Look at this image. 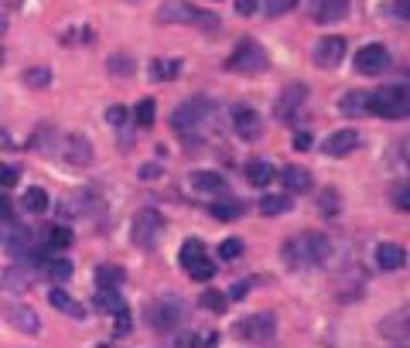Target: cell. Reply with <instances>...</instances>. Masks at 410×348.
<instances>
[{
    "mask_svg": "<svg viewBox=\"0 0 410 348\" xmlns=\"http://www.w3.org/2000/svg\"><path fill=\"white\" fill-rule=\"evenodd\" d=\"M157 21L161 24H192L198 31H219V18L209 14V11H198L195 4H185V0H168V4H161V11H157Z\"/></svg>",
    "mask_w": 410,
    "mask_h": 348,
    "instance_id": "3",
    "label": "cell"
},
{
    "mask_svg": "<svg viewBox=\"0 0 410 348\" xmlns=\"http://www.w3.org/2000/svg\"><path fill=\"white\" fill-rule=\"evenodd\" d=\"M0 219H14V202L7 195H0Z\"/></svg>",
    "mask_w": 410,
    "mask_h": 348,
    "instance_id": "48",
    "label": "cell"
},
{
    "mask_svg": "<svg viewBox=\"0 0 410 348\" xmlns=\"http://www.w3.org/2000/svg\"><path fill=\"white\" fill-rule=\"evenodd\" d=\"M229 127H233V134L239 137V140H256V137L263 134L260 116H256L250 106H233V113H229Z\"/></svg>",
    "mask_w": 410,
    "mask_h": 348,
    "instance_id": "16",
    "label": "cell"
},
{
    "mask_svg": "<svg viewBox=\"0 0 410 348\" xmlns=\"http://www.w3.org/2000/svg\"><path fill=\"white\" fill-rule=\"evenodd\" d=\"M376 267L380 270H404L407 267V250L397 243H380L376 246Z\"/></svg>",
    "mask_w": 410,
    "mask_h": 348,
    "instance_id": "20",
    "label": "cell"
},
{
    "mask_svg": "<svg viewBox=\"0 0 410 348\" xmlns=\"http://www.w3.org/2000/svg\"><path fill=\"white\" fill-rule=\"evenodd\" d=\"M355 147H359V134H355V130H349V127H346V130H335V134H329V137H325V144H321V151H325L329 157H349Z\"/></svg>",
    "mask_w": 410,
    "mask_h": 348,
    "instance_id": "18",
    "label": "cell"
},
{
    "mask_svg": "<svg viewBox=\"0 0 410 348\" xmlns=\"http://www.w3.org/2000/svg\"><path fill=\"white\" fill-rule=\"evenodd\" d=\"M209 212H212L215 219H222V222H233V219L243 215V202H239V198H222V202H212V205H209Z\"/></svg>",
    "mask_w": 410,
    "mask_h": 348,
    "instance_id": "32",
    "label": "cell"
},
{
    "mask_svg": "<svg viewBox=\"0 0 410 348\" xmlns=\"http://www.w3.org/2000/svg\"><path fill=\"white\" fill-rule=\"evenodd\" d=\"M304 99H308V86H304V82L284 86L280 96H277V103H273V116H277L280 123H294V116H297V110L304 106Z\"/></svg>",
    "mask_w": 410,
    "mask_h": 348,
    "instance_id": "11",
    "label": "cell"
},
{
    "mask_svg": "<svg viewBox=\"0 0 410 348\" xmlns=\"http://www.w3.org/2000/svg\"><path fill=\"white\" fill-rule=\"evenodd\" d=\"M393 205H397L400 212H407V209H410V202H407V185H400V188L393 192Z\"/></svg>",
    "mask_w": 410,
    "mask_h": 348,
    "instance_id": "45",
    "label": "cell"
},
{
    "mask_svg": "<svg viewBox=\"0 0 410 348\" xmlns=\"http://www.w3.org/2000/svg\"><path fill=\"white\" fill-rule=\"evenodd\" d=\"M127 120H130V113H127V106H110V110H106V123H110V127H127Z\"/></svg>",
    "mask_w": 410,
    "mask_h": 348,
    "instance_id": "43",
    "label": "cell"
},
{
    "mask_svg": "<svg viewBox=\"0 0 410 348\" xmlns=\"http://www.w3.org/2000/svg\"><path fill=\"white\" fill-rule=\"evenodd\" d=\"M318 209H321V215L338 212V192H335V188H321V192H318Z\"/></svg>",
    "mask_w": 410,
    "mask_h": 348,
    "instance_id": "41",
    "label": "cell"
},
{
    "mask_svg": "<svg viewBox=\"0 0 410 348\" xmlns=\"http://www.w3.org/2000/svg\"><path fill=\"white\" fill-rule=\"evenodd\" d=\"M0 4H7V7H18L21 0H0Z\"/></svg>",
    "mask_w": 410,
    "mask_h": 348,
    "instance_id": "54",
    "label": "cell"
},
{
    "mask_svg": "<svg viewBox=\"0 0 410 348\" xmlns=\"http://www.w3.org/2000/svg\"><path fill=\"white\" fill-rule=\"evenodd\" d=\"M346 38H338V35H329V38H321L318 45H314V65L318 69H335V65H342V58H346Z\"/></svg>",
    "mask_w": 410,
    "mask_h": 348,
    "instance_id": "14",
    "label": "cell"
},
{
    "mask_svg": "<svg viewBox=\"0 0 410 348\" xmlns=\"http://www.w3.org/2000/svg\"><path fill=\"white\" fill-rule=\"evenodd\" d=\"M366 113L383 116V120H404L410 113L407 86H390V89H376L366 96Z\"/></svg>",
    "mask_w": 410,
    "mask_h": 348,
    "instance_id": "4",
    "label": "cell"
},
{
    "mask_svg": "<svg viewBox=\"0 0 410 348\" xmlns=\"http://www.w3.org/2000/svg\"><path fill=\"white\" fill-rule=\"evenodd\" d=\"M21 205H24V212H35V215L45 212V209H48V192L35 185V188H28V192H24Z\"/></svg>",
    "mask_w": 410,
    "mask_h": 348,
    "instance_id": "33",
    "label": "cell"
},
{
    "mask_svg": "<svg viewBox=\"0 0 410 348\" xmlns=\"http://www.w3.org/2000/svg\"><path fill=\"white\" fill-rule=\"evenodd\" d=\"M380 335H383L390 345H407L410 342V314L404 308L387 314V318L380 321Z\"/></svg>",
    "mask_w": 410,
    "mask_h": 348,
    "instance_id": "15",
    "label": "cell"
},
{
    "mask_svg": "<svg viewBox=\"0 0 410 348\" xmlns=\"http://www.w3.org/2000/svg\"><path fill=\"white\" fill-rule=\"evenodd\" d=\"M110 76H134V58L130 55H110Z\"/></svg>",
    "mask_w": 410,
    "mask_h": 348,
    "instance_id": "38",
    "label": "cell"
},
{
    "mask_svg": "<svg viewBox=\"0 0 410 348\" xmlns=\"http://www.w3.org/2000/svg\"><path fill=\"white\" fill-rule=\"evenodd\" d=\"M157 174H161L157 164H144V168H140V178H144V181H151V178H157Z\"/></svg>",
    "mask_w": 410,
    "mask_h": 348,
    "instance_id": "51",
    "label": "cell"
},
{
    "mask_svg": "<svg viewBox=\"0 0 410 348\" xmlns=\"http://www.w3.org/2000/svg\"><path fill=\"white\" fill-rule=\"evenodd\" d=\"M294 147H297V151H312V134L301 130V134L294 137Z\"/></svg>",
    "mask_w": 410,
    "mask_h": 348,
    "instance_id": "49",
    "label": "cell"
},
{
    "mask_svg": "<svg viewBox=\"0 0 410 348\" xmlns=\"http://www.w3.org/2000/svg\"><path fill=\"white\" fill-rule=\"evenodd\" d=\"M267 52L256 45V41L243 38L239 45L233 48V55L226 58V69L236 72V76H260V72H267Z\"/></svg>",
    "mask_w": 410,
    "mask_h": 348,
    "instance_id": "5",
    "label": "cell"
},
{
    "mask_svg": "<svg viewBox=\"0 0 410 348\" xmlns=\"http://www.w3.org/2000/svg\"><path fill=\"white\" fill-rule=\"evenodd\" d=\"M7 321L18 331H24V335H38V328H41L38 314L31 308H24V304H11V308H7Z\"/></svg>",
    "mask_w": 410,
    "mask_h": 348,
    "instance_id": "21",
    "label": "cell"
},
{
    "mask_svg": "<svg viewBox=\"0 0 410 348\" xmlns=\"http://www.w3.org/2000/svg\"><path fill=\"white\" fill-rule=\"evenodd\" d=\"M103 215V198L89 188H79V192L65 195L59 202V219L62 222H76V219H93Z\"/></svg>",
    "mask_w": 410,
    "mask_h": 348,
    "instance_id": "8",
    "label": "cell"
},
{
    "mask_svg": "<svg viewBox=\"0 0 410 348\" xmlns=\"http://www.w3.org/2000/svg\"><path fill=\"white\" fill-rule=\"evenodd\" d=\"M366 96H370V93L352 89V93H346V96L338 99V110H342L346 116H363L366 113Z\"/></svg>",
    "mask_w": 410,
    "mask_h": 348,
    "instance_id": "31",
    "label": "cell"
},
{
    "mask_svg": "<svg viewBox=\"0 0 410 348\" xmlns=\"http://www.w3.org/2000/svg\"><path fill=\"white\" fill-rule=\"evenodd\" d=\"M59 147H62V161H65V164H72V168H89V164H93V144L82 134L62 137Z\"/></svg>",
    "mask_w": 410,
    "mask_h": 348,
    "instance_id": "13",
    "label": "cell"
},
{
    "mask_svg": "<svg viewBox=\"0 0 410 348\" xmlns=\"http://www.w3.org/2000/svg\"><path fill=\"white\" fill-rule=\"evenodd\" d=\"M192 188L202 195H222L226 192V178L215 171H195L192 174Z\"/></svg>",
    "mask_w": 410,
    "mask_h": 348,
    "instance_id": "24",
    "label": "cell"
},
{
    "mask_svg": "<svg viewBox=\"0 0 410 348\" xmlns=\"http://www.w3.org/2000/svg\"><path fill=\"white\" fill-rule=\"evenodd\" d=\"M390 69V52L383 45H366L355 52V72L359 76H383Z\"/></svg>",
    "mask_w": 410,
    "mask_h": 348,
    "instance_id": "12",
    "label": "cell"
},
{
    "mask_svg": "<svg viewBox=\"0 0 410 348\" xmlns=\"http://www.w3.org/2000/svg\"><path fill=\"white\" fill-rule=\"evenodd\" d=\"M178 72H181V62H178V58H157V62H151V69H147L151 79H175Z\"/></svg>",
    "mask_w": 410,
    "mask_h": 348,
    "instance_id": "34",
    "label": "cell"
},
{
    "mask_svg": "<svg viewBox=\"0 0 410 348\" xmlns=\"http://www.w3.org/2000/svg\"><path fill=\"white\" fill-rule=\"evenodd\" d=\"M215 120V103L209 96H192L185 99L181 106H175V113H171V130H175L181 140H188V144H195L202 137L209 134V127H212Z\"/></svg>",
    "mask_w": 410,
    "mask_h": 348,
    "instance_id": "1",
    "label": "cell"
},
{
    "mask_svg": "<svg viewBox=\"0 0 410 348\" xmlns=\"http://www.w3.org/2000/svg\"><path fill=\"white\" fill-rule=\"evenodd\" d=\"M164 229H168V222H164V215L157 209H140L134 215V222H130V239L140 250H154L161 243V236H164Z\"/></svg>",
    "mask_w": 410,
    "mask_h": 348,
    "instance_id": "6",
    "label": "cell"
},
{
    "mask_svg": "<svg viewBox=\"0 0 410 348\" xmlns=\"http://www.w3.org/2000/svg\"><path fill=\"white\" fill-rule=\"evenodd\" d=\"M178 263L188 270V277H192L195 284H209L215 277V263L205 256V246H202L198 239H185V246L178 253Z\"/></svg>",
    "mask_w": 410,
    "mask_h": 348,
    "instance_id": "10",
    "label": "cell"
},
{
    "mask_svg": "<svg viewBox=\"0 0 410 348\" xmlns=\"http://www.w3.org/2000/svg\"><path fill=\"white\" fill-rule=\"evenodd\" d=\"M4 35H7V18L0 14V38H4Z\"/></svg>",
    "mask_w": 410,
    "mask_h": 348,
    "instance_id": "53",
    "label": "cell"
},
{
    "mask_svg": "<svg viewBox=\"0 0 410 348\" xmlns=\"http://www.w3.org/2000/svg\"><path fill=\"white\" fill-rule=\"evenodd\" d=\"M349 14V0H312V21L318 24H335Z\"/></svg>",
    "mask_w": 410,
    "mask_h": 348,
    "instance_id": "19",
    "label": "cell"
},
{
    "mask_svg": "<svg viewBox=\"0 0 410 348\" xmlns=\"http://www.w3.org/2000/svg\"><path fill=\"white\" fill-rule=\"evenodd\" d=\"M246 290H250V280H243L239 287H233V290H229V297H233V301H239V297H243Z\"/></svg>",
    "mask_w": 410,
    "mask_h": 348,
    "instance_id": "52",
    "label": "cell"
},
{
    "mask_svg": "<svg viewBox=\"0 0 410 348\" xmlns=\"http://www.w3.org/2000/svg\"><path fill=\"white\" fill-rule=\"evenodd\" d=\"M236 335H239L246 345H271L273 338H277V318H273L271 311H256V314L243 318V321L236 325Z\"/></svg>",
    "mask_w": 410,
    "mask_h": 348,
    "instance_id": "9",
    "label": "cell"
},
{
    "mask_svg": "<svg viewBox=\"0 0 410 348\" xmlns=\"http://www.w3.org/2000/svg\"><path fill=\"white\" fill-rule=\"evenodd\" d=\"M390 11L397 14L400 21H407V0H397V4H390Z\"/></svg>",
    "mask_w": 410,
    "mask_h": 348,
    "instance_id": "50",
    "label": "cell"
},
{
    "mask_svg": "<svg viewBox=\"0 0 410 348\" xmlns=\"http://www.w3.org/2000/svg\"><path fill=\"white\" fill-rule=\"evenodd\" d=\"M198 304H202L205 311H212V314H222V311L229 308V297H226V294H219V290H202Z\"/></svg>",
    "mask_w": 410,
    "mask_h": 348,
    "instance_id": "35",
    "label": "cell"
},
{
    "mask_svg": "<svg viewBox=\"0 0 410 348\" xmlns=\"http://www.w3.org/2000/svg\"><path fill=\"white\" fill-rule=\"evenodd\" d=\"M256 7H260V0H236V11H239L243 18H250V14H256Z\"/></svg>",
    "mask_w": 410,
    "mask_h": 348,
    "instance_id": "46",
    "label": "cell"
},
{
    "mask_svg": "<svg viewBox=\"0 0 410 348\" xmlns=\"http://www.w3.org/2000/svg\"><path fill=\"white\" fill-rule=\"evenodd\" d=\"M246 181H250L254 188H267L273 181V168L267 161H250V164H246Z\"/></svg>",
    "mask_w": 410,
    "mask_h": 348,
    "instance_id": "29",
    "label": "cell"
},
{
    "mask_svg": "<svg viewBox=\"0 0 410 348\" xmlns=\"http://www.w3.org/2000/svg\"><path fill=\"white\" fill-rule=\"evenodd\" d=\"M329 256H332V243L321 232H301V236L284 239L280 246V260L287 267H325Z\"/></svg>",
    "mask_w": 410,
    "mask_h": 348,
    "instance_id": "2",
    "label": "cell"
},
{
    "mask_svg": "<svg viewBox=\"0 0 410 348\" xmlns=\"http://www.w3.org/2000/svg\"><path fill=\"white\" fill-rule=\"evenodd\" d=\"M7 253H11L14 260H31V253H35V229L14 222L11 232H7Z\"/></svg>",
    "mask_w": 410,
    "mask_h": 348,
    "instance_id": "17",
    "label": "cell"
},
{
    "mask_svg": "<svg viewBox=\"0 0 410 348\" xmlns=\"http://www.w3.org/2000/svg\"><path fill=\"white\" fill-rule=\"evenodd\" d=\"M212 4H219V0H212Z\"/></svg>",
    "mask_w": 410,
    "mask_h": 348,
    "instance_id": "56",
    "label": "cell"
},
{
    "mask_svg": "<svg viewBox=\"0 0 410 348\" xmlns=\"http://www.w3.org/2000/svg\"><path fill=\"white\" fill-rule=\"evenodd\" d=\"M93 280H96V287H103V290H120V284L127 280V273H123V267H117V263H99Z\"/></svg>",
    "mask_w": 410,
    "mask_h": 348,
    "instance_id": "22",
    "label": "cell"
},
{
    "mask_svg": "<svg viewBox=\"0 0 410 348\" xmlns=\"http://www.w3.org/2000/svg\"><path fill=\"white\" fill-rule=\"evenodd\" d=\"M48 301H52V304H55V308H59L62 314L76 318V321H82V318H86V311H82V304H79V301H72V297H69L65 290H52V294H48Z\"/></svg>",
    "mask_w": 410,
    "mask_h": 348,
    "instance_id": "28",
    "label": "cell"
},
{
    "mask_svg": "<svg viewBox=\"0 0 410 348\" xmlns=\"http://www.w3.org/2000/svg\"><path fill=\"white\" fill-rule=\"evenodd\" d=\"M52 82V69L48 65H31L28 72H24V86H31V89H41V86H48Z\"/></svg>",
    "mask_w": 410,
    "mask_h": 348,
    "instance_id": "36",
    "label": "cell"
},
{
    "mask_svg": "<svg viewBox=\"0 0 410 348\" xmlns=\"http://www.w3.org/2000/svg\"><path fill=\"white\" fill-rule=\"evenodd\" d=\"M294 209V202H291V195L284 192V195H263L260 198V212L263 215H284V212H291Z\"/></svg>",
    "mask_w": 410,
    "mask_h": 348,
    "instance_id": "30",
    "label": "cell"
},
{
    "mask_svg": "<svg viewBox=\"0 0 410 348\" xmlns=\"http://www.w3.org/2000/svg\"><path fill=\"white\" fill-rule=\"evenodd\" d=\"M134 123L137 127H151V123H154V99H140V103H137Z\"/></svg>",
    "mask_w": 410,
    "mask_h": 348,
    "instance_id": "37",
    "label": "cell"
},
{
    "mask_svg": "<svg viewBox=\"0 0 410 348\" xmlns=\"http://www.w3.org/2000/svg\"><path fill=\"white\" fill-rule=\"evenodd\" d=\"M175 345L192 348V345H202V338H198V335H192V331H185V335H175Z\"/></svg>",
    "mask_w": 410,
    "mask_h": 348,
    "instance_id": "47",
    "label": "cell"
},
{
    "mask_svg": "<svg viewBox=\"0 0 410 348\" xmlns=\"http://www.w3.org/2000/svg\"><path fill=\"white\" fill-rule=\"evenodd\" d=\"M243 250H246V246H243V239H222V243H219V256H222V260H226V263H233V260H239V256H243Z\"/></svg>",
    "mask_w": 410,
    "mask_h": 348,
    "instance_id": "39",
    "label": "cell"
},
{
    "mask_svg": "<svg viewBox=\"0 0 410 348\" xmlns=\"http://www.w3.org/2000/svg\"><path fill=\"white\" fill-rule=\"evenodd\" d=\"M55 140V130L52 127H41V130H35V137H31V151H41V154H52V144Z\"/></svg>",
    "mask_w": 410,
    "mask_h": 348,
    "instance_id": "40",
    "label": "cell"
},
{
    "mask_svg": "<svg viewBox=\"0 0 410 348\" xmlns=\"http://www.w3.org/2000/svg\"><path fill=\"white\" fill-rule=\"evenodd\" d=\"M0 62H4V52H0Z\"/></svg>",
    "mask_w": 410,
    "mask_h": 348,
    "instance_id": "55",
    "label": "cell"
},
{
    "mask_svg": "<svg viewBox=\"0 0 410 348\" xmlns=\"http://www.w3.org/2000/svg\"><path fill=\"white\" fill-rule=\"evenodd\" d=\"M93 311L96 314H117V311H123V301H120V294L117 290H103V287H96V294H93Z\"/></svg>",
    "mask_w": 410,
    "mask_h": 348,
    "instance_id": "26",
    "label": "cell"
},
{
    "mask_svg": "<svg viewBox=\"0 0 410 348\" xmlns=\"http://www.w3.org/2000/svg\"><path fill=\"white\" fill-rule=\"evenodd\" d=\"M297 7V0H263V11H267V18H280V14H287Z\"/></svg>",
    "mask_w": 410,
    "mask_h": 348,
    "instance_id": "42",
    "label": "cell"
},
{
    "mask_svg": "<svg viewBox=\"0 0 410 348\" xmlns=\"http://www.w3.org/2000/svg\"><path fill=\"white\" fill-rule=\"evenodd\" d=\"M144 318L154 331H175L188 318V311H185V301H178V297H157L147 304Z\"/></svg>",
    "mask_w": 410,
    "mask_h": 348,
    "instance_id": "7",
    "label": "cell"
},
{
    "mask_svg": "<svg viewBox=\"0 0 410 348\" xmlns=\"http://www.w3.org/2000/svg\"><path fill=\"white\" fill-rule=\"evenodd\" d=\"M31 277H35V267L28 260H14V267L4 273V280H7L11 290H28L31 287Z\"/></svg>",
    "mask_w": 410,
    "mask_h": 348,
    "instance_id": "23",
    "label": "cell"
},
{
    "mask_svg": "<svg viewBox=\"0 0 410 348\" xmlns=\"http://www.w3.org/2000/svg\"><path fill=\"white\" fill-rule=\"evenodd\" d=\"M21 174L14 171V168H7V164H0V188H14L18 185Z\"/></svg>",
    "mask_w": 410,
    "mask_h": 348,
    "instance_id": "44",
    "label": "cell"
},
{
    "mask_svg": "<svg viewBox=\"0 0 410 348\" xmlns=\"http://www.w3.org/2000/svg\"><path fill=\"white\" fill-rule=\"evenodd\" d=\"M41 270L48 273L55 284H65V280L72 277V260H69V256H55V253H52V256L41 263Z\"/></svg>",
    "mask_w": 410,
    "mask_h": 348,
    "instance_id": "27",
    "label": "cell"
},
{
    "mask_svg": "<svg viewBox=\"0 0 410 348\" xmlns=\"http://www.w3.org/2000/svg\"><path fill=\"white\" fill-rule=\"evenodd\" d=\"M280 181H284V192L287 195H301L312 188V174L304 171V168H284V171H280Z\"/></svg>",
    "mask_w": 410,
    "mask_h": 348,
    "instance_id": "25",
    "label": "cell"
}]
</instances>
